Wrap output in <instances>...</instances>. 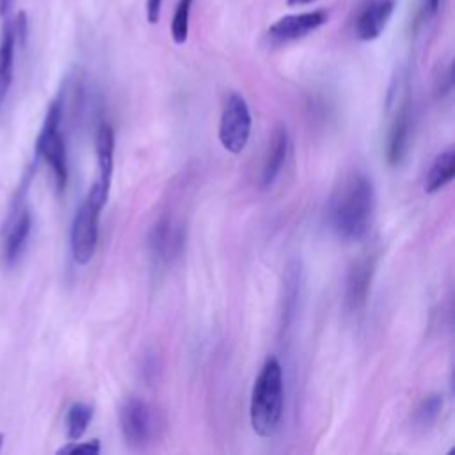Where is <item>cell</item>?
<instances>
[{"label":"cell","mask_w":455,"mask_h":455,"mask_svg":"<svg viewBox=\"0 0 455 455\" xmlns=\"http://www.w3.org/2000/svg\"><path fill=\"white\" fill-rule=\"evenodd\" d=\"M375 213V188L363 171L345 172L334 185L327 217L331 229L339 240L359 242L371 226Z\"/></svg>","instance_id":"1"},{"label":"cell","mask_w":455,"mask_h":455,"mask_svg":"<svg viewBox=\"0 0 455 455\" xmlns=\"http://www.w3.org/2000/svg\"><path fill=\"white\" fill-rule=\"evenodd\" d=\"M284 405L283 368L275 357H268L261 366L251 393L249 419L259 437H274L279 430Z\"/></svg>","instance_id":"2"},{"label":"cell","mask_w":455,"mask_h":455,"mask_svg":"<svg viewBox=\"0 0 455 455\" xmlns=\"http://www.w3.org/2000/svg\"><path fill=\"white\" fill-rule=\"evenodd\" d=\"M110 185H103L94 180L89 194L80 203L73 224H71V256L75 263L87 265L96 251L98 245V220L100 213L107 203Z\"/></svg>","instance_id":"3"},{"label":"cell","mask_w":455,"mask_h":455,"mask_svg":"<svg viewBox=\"0 0 455 455\" xmlns=\"http://www.w3.org/2000/svg\"><path fill=\"white\" fill-rule=\"evenodd\" d=\"M64 116V101L57 96L46 112L39 135L36 139V153L46 165L52 169L55 185L59 190H64L68 183V155H66V142L60 130Z\"/></svg>","instance_id":"4"},{"label":"cell","mask_w":455,"mask_h":455,"mask_svg":"<svg viewBox=\"0 0 455 455\" xmlns=\"http://www.w3.org/2000/svg\"><path fill=\"white\" fill-rule=\"evenodd\" d=\"M158 414L142 398L128 396L119 407V428L132 450H146L158 434Z\"/></svg>","instance_id":"5"},{"label":"cell","mask_w":455,"mask_h":455,"mask_svg":"<svg viewBox=\"0 0 455 455\" xmlns=\"http://www.w3.org/2000/svg\"><path fill=\"white\" fill-rule=\"evenodd\" d=\"M251 110L245 98L238 92H229L219 123V140L222 148L233 155H238L245 149L251 137Z\"/></svg>","instance_id":"6"},{"label":"cell","mask_w":455,"mask_h":455,"mask_svg":"<svg viewBox=\"0 0 455 455\" xmlns=\"http://www.w3.org/2000/svg\"><path fill=\"white\" fill-rule=\"evenodd\" d=\"M25 188H20L12 199L2 229V254L7 265H14L21 258L32 231V213L25 204Z\"/></svg>","instance_id":"7"},{"label":"cell","mask_w":455,"mask_h":455,"mask_svg":"<svg viewBox=\"0 0 455 455\" xmlns=\"http://www.w3.org/2000/svg\"><path fill=\"white\" fill-rule=\"evenodd\" d=\"M185 243V224L176 213H162L149 228L148 245L153 258L162 263H172L183 251Z\"/></svg>","instance_id":"8"},{"label":"cell","mask_w":455,"mask_h":455,"mask_svg":"<svg viewBox=\"0 0 455 455\" xmlns=\"http://www.w3.org/2000/svg\"><path fill=\"white\" fill-rule=\"evenodd\" d=\"M27 37V16L18 12L16 16H5L0 32V108L7 100L12 75H14V55L16 46Z\"/></svg>","instance_id":"9"},{"label":"cell","mask_w":455,"mask_h":455,"mask_svg":"<svg viewBox=\"0 0 455 455\" xmlns=\"http://www.w3.org/2000/svg\"><path fill=\"white\" fill-rule=\"evenodd\" d=\"M377 268V254L368 252L354 259L345 275L343 302L348 313H357L368 300L371 281Z\"/></svg>","instance_id":"10"},{"label":"cell","mask_w":455,"mask_h":455,"mask_svg":"<svg viewBox=\"0 0 455 455\" xmlns=\"http://www.w3.org/2000/svg\"><path fill=\"white\" fill-rule=\"evenodd\" d=\"M327 21L325 11H307L297 12L279 18L275 23L270 25L267 36L274 44H284L291 41H299L307 34L315 32Z\"/></svg>","instance_id":"11"},{"label":"cell","mask_w":455,"mask_h":455,"mask_svg":"<svg viewBox=\"0 0 455 455\" xmlns=\"http://www.w3.org/2000/svg\"><path fill=\"white\" fill-rule=\"evenodd\" d=\"M409 139H411V101H409V96L403 94L396 101V108L387 130L386 158L389 165L402 164L409 149Z\"/></svg>","instance_id":"12"},{"label":"cell","mask_w":455,"mask_h":455,"mask_svg":"<svg viewBox=\"0 0 455 455\" xmlns=\"http://www.w3.org/2000/svg\"><path fill=\"white\" fill-rule=\"evenodd\" d=\"M395 9L393 0H370L355 18V36L361 41L377 39L386 28Z\"/></svg>","instance_id":"13"},{"label":"cell","mask_w":455,"mask_h":455,"mask_svg":"<svg viewBox=\"0 0 455 455\" xmlns=\"http://www.w3.org/2000/svg\"><path fill=\"white\" fill-rule=\"evenodd\" d=\"M290 148V133L284 124H277L270 135L268 148L265 153L263 160V169H261V185L263 187H272L275 180L279 178L283 165L286 162Z\"/></svg>","instance_id":"14"},{"label":"cell","mask_w":455,"mask_h":455,"mask_svg":"<svg viewBox=\"0 0 455 455\" xmlns=\"http://www.w3.org/2000/svg\"><path fill=\"white\" fill-rule=\"evenodd\" d=\"M114 128L108 123H100L96 132V162H98V174L96 181L110 185L112 172H114Z\"/></svg>","instance_id":"15"},{"label":"cell","mask_w":455,"mask_h":455,"mask_svg":"<svg viewBox=\"0 0 455 455\" xmlns=\"http://www.w3.org/2000/svg\"><path fill=\"white\" fill-rule=\"evenodd\" d=\"M455 174V149L448 148L441 151L432 162L427 176H425V192L434 194L446 187Z\"/></svg>","instance_id":"16"},{"label":"cell","mask_w":455,"mask_h":455,"mask_svg":"<svg viewBox=\"0 0 455 455\" xmlns=\"http://www.w3.org/2000/svg\"><path fill=\"white\" fill-rule=\"evenodd\" d=\"M92 419V407L85 402H76L68 409L66 414V434L69 441L80 439Z\"/></svg>","instance_id":"17"},{"label":"cell","mask_w":455,"mask_h":455,"mask_svg":"<svg viewBox=\"0 0 455 455\" xmlns=\"http://www.w3.org/2000/svg\"><path fill=\"white\" fill-rule=\"evenodd\" d=\"M299 281H300V268L297 263H291L286 270L284 277V295H283V327L290 323L291 311L295 309V302L299 297Z\"/></svg>","instance_id":"18"},{"label":"cell","mask_w":455,"mask_h":455,"mask_svg":"<svg viewBox=\"0 0 455 455\" xmlns=\"http://www.w3.org/2000/svg\"><path fill=\"white\" fill-rule=\"evenodd\" d=\"M192 4H194V0H178V4H176L174 16L171 21V37L176 44H183L188 37Z\"/></svg>","instance_id":"19"},{"label":"cell","mask_w":455,"mask_h":455,"mask_svg":"<svg viewBox=\"0 0 455 455\" xmlns=\"http://www.w3.org/2000/svg\"><path fill=\"white\" fill-rule=\"evenodd\" d=\"M443 409V396L441 395H428L423 398L416 411V418L421 425H430Z\"/></svg>","instance_id":"20"},{"label":"cell","mask_w":455,"mask_h":455,"mask_svg":"<svg viewBox=\"0 0 455 455\" xmlns=\"http://www.w3.org/2000/svg\"><path fill=\"white\" fill-rule=\"evenodd\" d=\"M101 446L100 441L92 439V441H85V443H76V441H69V444L62 446L59 450V453H68V455H75V453H85V455H96L100 453Z\"/></svg>","instance_id":"21"},{"label":"cell","mask_w":455,"mask_h":455,"mask_svg":"<svg viewBox=\"0 0 455 455\" xmlns=\"http://www.w3.org/2000/svg\"><path fill=\"white\" fill-rule=\"evenodd\" d=\"M164 0H146V18L149 23H156L160 18Z\"/></svg>","instance_id":"22"},{"label":"cell","mask_w":455,"mask_h":455,"mask_svg":"<svg viewBox=\"0 0 455 455\" xmlns=\"http://www.w3.org/2000/svg\"><path fill=\"white\" fill-rule=\"evenodd\" d=\"M439 4H441V0H423L425 12H428V14H435V12H437V9H439Z\"/></svg>","instance_id":"23"},{"label":"cell","mask_w":455,"mask_h":455,"mask_svg":"<svg viewBox=\"0 0 455 455\" xmlns=\"http://www.w3.org/2000/svg\"><path fill=\"white\" fill-rule=\"evenodd\" d=\"M12 4H14V0H0V16H2V18H5V16L11 14Z\"/></svg>","instance_id":"24"},{"label":"cell","mask_w":455,"mask_h":455,"mask_svg":"<svg viewBox=\"0 0 455 455\" xmlns=\"http://www.w3.org/2000/svg\"><path fill=\"white\" fill-rule=\"evenodd\" d=\"M315 0H286L288 5H307V4H313Z\"/></svg>","instance_id":"25"},{"label":"cell","mask_w":455,"mask_h":455,"mask_svg":"<svg viewBox=\"0 0 455 455\" xmlns=\"http://www.w3.org/2000/svg\"><path fill=\"white\" fill-rule=\"evenodd\" d=\"M0 444H2V434H0Z\"/></svg>","instance_id":"26"}]
</instances>
